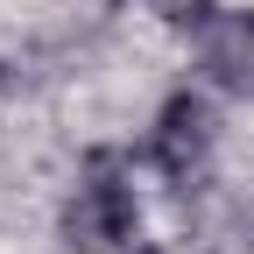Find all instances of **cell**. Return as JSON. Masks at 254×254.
I'll use <instances>...</instances> for the list:
<instances>
[{"mask_svg":"<svg viewBox=\"0 0 254 254\" xmlns=\"http://www.w3.org/2000/svg\"><path fill=\"white\" fill-rule=\"evenodd\" d=\"M148 155H155L170 177H198V170H205V155H212V106L198 99V92H177V99L155 113Z\"/></svg>","mask_w":254,"mask_h":254,"instance_id":"2","label":"cell"},{"mask_svg":"<svg viewBox=\"0 0 254 254\" xmlns=\"http://www.w3.org/2000/svg\"><path fill=\"white\" fill-rule=\"evenodd\" d=\"M134 184H127L120 155H85V170L71 184V205H64V233H71V247L85 254H120L127 240H134Z\"/></svg>","mask_w":254,"mask_h":254,"instance_id":"1","label":"cell"},{"mask_svg":"<svg viewBox=\"0 0 254 254\" xmlns=\"http://www.w3.org/2000/svg\"><path fill=\"white\" fill-rule=\"evenodd\" d=\"M148 7L155 14H163V21H177V28H205L219 7H212V0H148Z\"/></svg>","mask_w":254,"mask_h":254,"instance_id":"4","label":"cell"},{"mask_svg":"<svg viewBox=\"0 0 254 254\" xmlns=\"http://www.w3.org/2000/svg\"><path fill=\"white\" fill-rule=\"evenodd\" d=\"M198 71L233 99H254V14H212L198 28Z\"/></svg>","mask_w":254,"mask_h":254,"instance_id":"3","label":"cell"}]
</instances>
